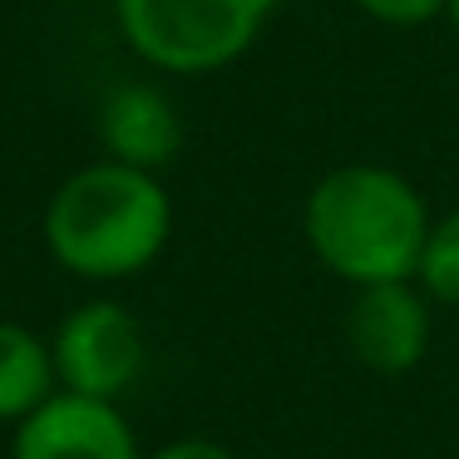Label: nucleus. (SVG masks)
Masks as SVG:
<instances>
[{"label": "nucleus", "mask_w": 459, "mask_h": 459, "mask_svg": "<svg viewBox=\"0 0 459 459\" xmlns=\"http://www.w3.org/2000/svg\"><path fill=\"white\" fill-rule=\"evenodd\" d=\"M11 459H143V449L114 400L55 390L15 425Z\"/></svg>", "instance_id": "39448f33"}, {"label": "nucleus", "mask_w": 459, "mask_h": 459, "mask_svg": "<svg viewBox=\"0 0 459 459\" xmlns=\"http://www.w3.org/2000/svg\"><path fill=\"white\" fill-rule=\"evenodd\" d=\"M277 0H114L134 60L173 80H203L257 50Z\"/></svg>", "instance_id": "7ed1b4c3"}, {"label": "nucleus", "mask_w": 459, "mask_h": 459, "mask_svg": "<svg viewBox=\"0 0 459 459\" xmlns=\"http://www.w3.org/2000/svg\"><path fill=\"white\" fill-rule=\"evenodd\" d=\"M346 346L376 376H410L429 351V297L415 281L360 287L346 311Z\"/></svg>", "instance_id": "423d86ee"}, {"label": "nucleus", "mask_w": 459, "mask_h": 459, "mask_svg": "<svg viewBox=\"0 0 459 459\" xmlns=\"http://www.w3.org/2000/svg\"><path fill=\"white\" fill-rule=\"evenodd\" d=\"M439 21H445V25H449V30H455V35H459V0H445V15H439Z\"/></svg>", "instance_id": "f8f14e48"}, {"label": "nucleus", "mask_w": 459, "mask_h": 459, "mask_svg": "<svg viewBox=\"0 0 459 459\" xmlns=\"http://www.w3.org/2000/svg\"><path fill=\"white\" fill-rule=\"evenodd\" d=\"M429 222L425 193L385 163H341L321 173L301 208L311 257L356 291L415 281Z\"/></svg>", "instance_id": "f257e3e1"}, {"label": "nucleus", "mask_w": 459, "mask_h": 459, "mask_svg": "<svg viewBox=\"0 0 459 459\" xmlns=\"http://www.w3.org/2000/svg\"><path fill=\"white\" fill-rule=\"evenodd\" d=\"M45 252L80 281H129L163 257L173 238V198L159 173L129 163H84L60 183L40 218Z\"/></svg>", "instance_id": "f03ea898"}, {"label": "nucleus", "mask_w": 459, "mask_h": 459, "mask_svg": "<svg viewBox=\"0 0 459 459\" xmlns=\"http://www.w3.org/2000/svg\"><path fill=\"white\" fill-rule=\"evenodd\" d=\"M143 459H238L228 445H218V439H203V435H188V439H169V445H159L153 455Z\"/></svg>", "instance_id": "9b49d317"}, {"label": "nucleus", "mask_w": 459, "mask_h": 459, "mask_svg": "<svg viewBox=\"0 0 459 459\" xmlns=\"http://www.w3.org/2000/svg\"><path fill=\"white\" fill-rule=\"evenodd\" d=\"M60 390L55 356L40 331L0 316V425H21Z\"/></svg>", "instance_id": "6e6552de"}, {"label": "nucleus", "mask_w": 459, "mask_h": 459, "mask_svg": "<svg viewBox=\"0 0 459 459\" xmlns=\"http://www.w3.org/2000/svg\"><path fill=\"white\" fill-rule=\"evenodd\" d=\"M100 143L104 159L129 163L143 173H163L183 149V114L159 84L149 80H129L114 84L100 104Z\"/></svg>", "instance_id": "0eeeda50"}, {"label": "nucleus", "mask_w": 459, "mask_h": 459, "mask_svg": "<svg viewBox=\"0 0 459 459\" xmlns=\"http://www.w3.org/2000/svg\"><path fill=\"white\" fill-rule=\"evenodd\" d=\"M50 356L60 390L119 405V395H129L149 366V336L124 301L94 297L65 311V321L50 336Z\"/></svg>", "instance_id": "20e7f679"}, {"label": "nucleus", "mask_w": 459, "mask_h": 459, "mask_svg": "<svg viewBox=\"0 0 459 459\" xmlns=\"http://www.w3.org/2000/svg\"><path fill=\"white\" fill-rule=\"evenodd\" d=\"M366 21L390 25V30H415L445 15V0H351Z\"/></svg>", "instance_id": "9d476101"}, {"label": "nucleus", "mask_w": 459, "mask_h": 459, "mask_svg": "<svg viewBox=\"0 0 459 459\" xmlns=\"http://www.w3.org/2000/svg\"><path fill=\"white\" fill-rule=\"evenodd\" d=\"M415 287L435 307H459V208L429 222L425 252L415 267Z\"/></svg>", "instance_id": "1a4fd4ad"}]
</instances>
